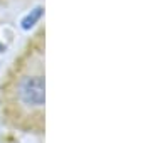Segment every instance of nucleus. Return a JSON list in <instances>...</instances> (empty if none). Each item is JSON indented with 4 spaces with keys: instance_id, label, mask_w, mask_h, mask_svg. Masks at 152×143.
I'll use <instances>...</instances> for the list:
<instances>
[{
    "instance_id": "1",
    "label": "nucleus",
    "mask_w": 152,
    "mask_h": 143,
    "mask_svg": "<svg viewBox=\"0 0 152 143\" xmlns=\"http://www.w3.org/2000/svg\"><path fill=\"white\" fill-rule=\"evenodd\" d=\"M44 110L42 47L34 51L27 64L20 66L7 86V113L12 120H41Z\"/></svg>"
},
{
    "instance_id": "2",
    "label": "nucleus",
    "mask_w": 152,
    "mask_h": 143,
    "mask_svg": "<svg viewBox=\"0 0 152 143\" xmlns=\"http://www.w3.org/2000/svg\"><path fill=\"white\" fill-rule=\"evenodd\" d=\"M41 14H42V9H39V7H37V9H34L32 14H29V15L26 17L24 20H22V27H24V29L32 27L34 24L37 22V19L41 17Z\"/></svg>"
}]
</instances>
